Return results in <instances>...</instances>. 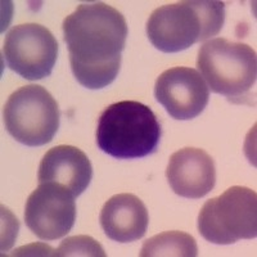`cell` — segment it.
<instances>
[{
  "instance_id": "1",
  "label": "cell",
  "mask_w": 257,
  "mask_h": 257,
  "mask_svg": "<svg viewBox=\"0 0 257 257\" xmlns=\"http://www.w3.org/2000/svg\"><path fill=\"white\" fill-rule=\"evenodd\" d=\"M62 29L77 81L88 89H102L113 82L128 34L122 13L102 2L80 4L64 18Z\"/></svg>"
},
{
  "instance_id": "2",
  "label": "cell",
  "mask_w": 257,
  "mask_h": 257,
  "mask_svg": "<svg viewBox=\"0 0 257 257\" xmlns=\"http://www.w3.org/2000/svg\"><path fill=\"white\" fill-rule=\"evenodd\" d=\"M224 22L222 2H178L153 11L147 22V35L161 52L178 53L216 36Z\"/></svg>"
},
{
  "instance_id": "3",
  "label": "cell",
  "mask_w": 257,
  "mask_h": 257,
  "mask_svg": "<svg viewBox=\"0 0 257 257\" xmlns=\"http://www.w3.org/2000/svg\"><path fill=\"white\" fill-rule=\"evenodd\" d=\"M161 123L148 105L122 100L108 105L96 126V146L117 160L143 158L157 151Z\"/></svg>"
},
{
  "instance_id": "4",
  "label": "cell",
  "mask_w": 257,
  "mask_h": 257,
  "mask_svg": "<svg viewBox=\"0 0 257 257\" xmlns=\"http://www.w3.org/2000/svg\"><path fill=\"white\" fill-rule=\"evenodd\" d=\"M197 67L213 93L243 103L256 82V52L243 43L212 39L199 48Z\"/></svg>"
},
{
  "instance_id": "5",
  "label": "cell",
  "mask_w": 257,
  "mask_h": 257,
  "mask_svg": "<svg viewBox=\"0 0 257 257\" xmlns=\"http://www.w3.org/2000/svg\"><path fill=\"white\" fill-rule=\"evenodd\" d=\"M198 230L215 244H233L257 235V194L247 187L229 188L207 201L198 215Z\"/></svg>"
},
{
  "instance_id": "6",
  "label": "cell",
  "mask_w": 257,
  "mask_h": 257,
  "mask_svg": "<svg viewBox=\"0 0 257 257\" xmlns=\"http://www.w3.org/2000/svg\"><path fill=\"white\" fill-rule=\"evenodd\" d=\"M3 116L7 132L27 147L50 143L59 127L58 103L40 85L16 90L4 105Z\"/></svg>"
},
{
  "instance_id": "7",
  "label": "cell",
  "mask_w": 257,
  "mask_h": 257,
  "mask_svg": "<svg viewBox=\"0 0 257 257\" xmlns=\"http://www.w3.org/2000/svg\"><path fill=\"white\" fill-rule=\"evenodd\" d=\"M8 67L34 81L50 76L58 57V43L47 27L24 24L9 30L3 47Z\"/></svg>"
},
{
  "instance_id": "8",
  "label": "cell",
  "mask_w": 257,
  "mask_h": 257,
  "mask_svg": "<svg viewBox=\"0 0 257 257\" xmlns=\"http://www.w3.org/2000/svg\"><path fill=\"white\" fill-rule=\"evenodd\" d=\"M75 220V197L62 185L43 183L27 199L25 221L39 239L49 242L67 235Z\"/></svg>"
},
{
  "instance_id": "9",
  "label": "cell",
  "mask_w": 257,
  "mask_h": 257,
  "mask_svg": "<svg viewBox=\"0 0 257 257\" xmlns=\"http://www.w3.org/2000/svg\"><path fill=\"white\" fill-rule=\"evenodd\" d=\"M155 96L173 118L192 120L207 107L210 89L194 68L173 67L156 80Z\"/></svg>"
},
{
  "instance_id": "10",
  "label": "cell",
  "mask_w": 257,
  "mask_h": 257,
  "mask_svg": "<svg viewBox=\"0 0 257 257\" xmlns=\"http://www.w3.org/2000/svg\"><path fill=\"white\" fill-rule=\"evenodd\" d=\"M166 176L178 196L199 199L215 187L216 169L212 157L203 149L187 147L170 157Z\"/></svg>"
},
{
  "instance_id": "11",
  "label": "cell",
  "mask_w": 257,
  "mask_h": 257,
  "mask_svg": "<svg viewBox=\"0 0 257 257\" xmlns=\"http://www.w3.org/2000/svg\"><path fill=\"white\" fill-rule=\"evenodd\" d=\"M93 178L88 156L73 146H57L49 149L39 166V184L54 183L67 188L76 198L86 190Z\"/></svg>"
},
{
  "instance_id": "12",
  "label": "cell",
  "mask_w": 257,
  "mask_h": 257,
  "mask_svg": "<svg viewBox=\"0 0 257 257\" xmlns=\"http://www.w3.org/2000/svg\"><path fill=\"white\" fill-rule=\"evenodd\" d=\"M99 222L109 239L128 243L144 237L149 216L141 198L130 193H121L105 202L100 211Z\"/></svg>"
},
{
  "instance_id": "13",
  "label": "cell",
  "mask_w": 257,
  "mask_h": 257,
  "mask_svg": "<svg viewBox=\"0 0 257 257\" xmlns=\"http://www.w3.org/2000/svg\"><path fill=\"white\" fill-rule=\"evenodd\" d=\"M196 239L184 231H165L144 242L141 257H196Z\"/></svg>"
},
{
  "instance_id": "14",
  "label": "cell",
  "mask_w": 257,
  "mask_h": 257,
  "mask_svg": "<svg viewBox=\"0 0 257 257\" xmlns=\"http://www.w3.org/2000/svg\"><path fill=\"white\" fill-rule=\"evenodd\" d=\"M54 256L70 257V256H94L104 257V249L99 243L91 237L86 235H77L70 237L61 243L54 252Z\"/></svg>"
}]
</instances>
